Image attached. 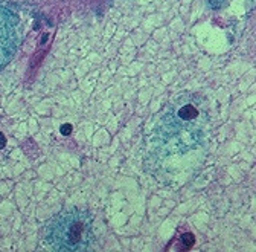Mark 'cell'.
<instances>
[{"instance_id":"1","label":"cell","mask_w":256,"mask_h":252,"mask_svg":"<svg viewBox=\"0 0 256 252\" xmlns=\"http://www.w3.org/2000/svg\"><path fill=\"white\" fill-rule=\"evenodd\" d=\"M209 104L200 93L174 97L158 115L146 142L145 170L165 186L194 179L209 153Z\"/></svg>"},{"instance_id":"2","label":"cell","mask_w":256,"mask_h":252,"mask_svg":"<svg viewBox=\"0 0 256 252\" xmlns=\"http://www.w3.org/2000/svg\"><path fill=\"white\" fill-rule=\"evenodd\" d=\"M94 217L84 208H66L55 214L44 228V243L61 252L90 250L96 241Z\"/></svg>"},{"instance_id":"3","label":"cell","mask_w":256,"mask_h":252,"mask_svg":"<svg viewBox=\"0 0 256 252\" xmlns=\"http://www.w3.org/2000/svg\"><path fill=\"white\" fill-rule=\"evenodd\" d=\"M22 39L18 14L8 5L0 4V71L14 58Z\"/></svg>"},{"instance_id":"4","label":"cell","mask_w":256,"mask_h":252,"mask_svg":"<svg viewBox=\"0 0 256 252\" xmlns=\"http://www.w3.org/2000/svg\"><path fill=\"white\" fill-rule=\"evenodd\" d=\"M5 145V138H4V135L0 133V148H2Z\"/></svg>"}]
</instances>
